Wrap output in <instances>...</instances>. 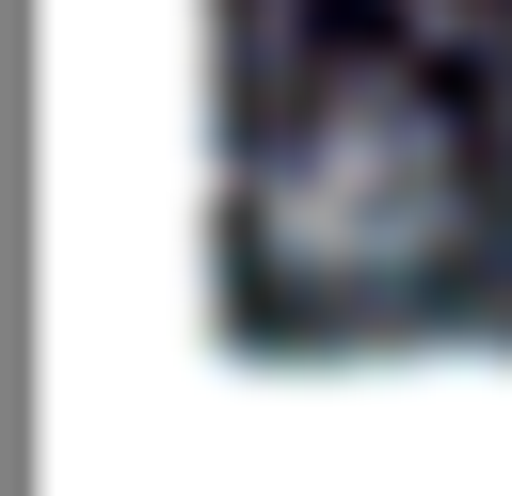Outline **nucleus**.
<instances>
[{"label":"nucleus","mask_w":512,"mask_h":496,"mask_svg":"<svg viewBox=\"0 0 512 496\" xmlns=\"http://www.w3.org/2000/svg\"><path fill=\"white\" fill-rule=\"evenodd\" d=\"M432 224H448V144H432V112H400V96H336V112L272 160V240H288V272H320V288L416 272Z\"/></svg>","instance_id":"1"}]
</instances>
